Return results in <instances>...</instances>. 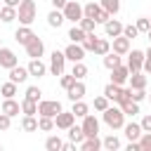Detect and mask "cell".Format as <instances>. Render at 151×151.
<instances>
[{
  "mask_svg": "<svg viewBox=\"0 0 151 151\" xmlns=\"http://www.w3.org/2000/svg\"><path fill=\"white\" fill-rule=\"evenodd\" d=\"M17 19L24 26H31L35 21V2L33 0H21V5L17 7Z\"/></svg>",
  "mask_w": 151,
  "mask_h": 151,
  "instance_id": "1",
  "label": "cell"
},
{
  "mask_svg": "<svg viewBox=\"0 0 151 151\" xmlns=\"http://www.w3.org/2000/svg\"><path fill=\"white\" fill-rule=\"evenodd\" d=\"M104 123H106L111 130H120V127L125 125V113H123V109L109 106V109L104 111Z\"/></svg>",
  "mask_w": 151,
  "mask_h": 151,
  "instance_id": "2",
  "label": "cell"
},
{
  "mask_svg": "<svg viewBox=\"0 0 151 151\" xmlns=\"http://www.w3.org/2000/svg\"><path fill=\"white\" fill-rule=\"evenodd\" d=\"M59 111H64V109H61V104H59L57 99H40V101H38V113H40V116L54 118Z\"/></svg>",
  "mask_w": 151,
  "mask_h": 151,
  "instance_id": "3",
  "label": "cell"
},
{
  "mask_svg": "<svg viewBox=\"0 0 151 151\" xmlns=\"http://www.w3.org/2000/svg\"><path fill=\"white\" fill-rule=\"evenodd\" d=\"M61 12H64V17H66L68 21H73V24H78V21L85 17V14H83V5H80V2H76V0H68V2H66V7H64Z\"/></svg>",
  "mask_w": 151,
  "mask_h": 151,
  "instance_id": "4",
  "label": "cell"
},
{
  "mask_svg": "<svg viewBox=\"0 0 151 151\" xmlns=\"http://www.w3.org/2000/svg\"><path fill=\"white\" fill-rule=\"evenodd\" d=\"M144 59H146V54H144L142 50H132V52H127V68H130V73L142 71Z\"/></svg>",
  "mask_w": 151,
  "mask_h": 151,
  "instance_id": "5",
  "label": "cell"
},
{
  "mask_svg": "<svg viewBox=\"0 0 151 151\" xmlns=\"http://www.w3.org/2000/svg\"><path fill=\"white\" fill-rule=\"evenodd\" d=\"M64 66H66V54L59 52V50H54L52 57H50V71H52V76H61Z\"/></svg>",
  "mask_w": 151,
  "mask_h": 151,
  "instance_id": "6",
  "label": "cell"
},
{
  "mask_svg": "<svg viewBox=\"0 0 151 151\" xmlns=\"http://www.w3.org/2000/svg\"><path fill=\"white\" fill-rule=\"evenodd\" d=\"M24 47H26V54H28L31 59H40V57H42V52H45V45H42V40H40L38 35H33Z\"/></svg>",
  "mask_w": 151,
  "mask_h": 151,
  "instance_id": "7",
  "label": "cell"
},
{
  "mask_svg": "<svg viewBox=\"0 0 151 151\" xmlns=\"http://www.w3.org/2000/svg\"><path fill=\"white\" fill-rule=\"evenodd\" d=\"M64 54H66V59H68V61H73V64L85 59V50H83V45H80V42H71V45L64 50Z\"/></svg>",
  "mask_w": 151,
  "mask_h": 151,
  "instance_id": "8",
  "label": "cell"
},
{
  "mask_svg": "<svg viewBox=\"0 0 151 151\" xmlns=\"http://www.w3.org/2000/svg\"><path fill=\"white\" fill-rule=\"evenodd\" d=\"M73 120H76V113H73V111H59V113L54 116V125H57L59 130H68V127L73 125Z\"/></svg>",
  "mask_w": 151,
  "mask_h": 151,
  "instance_id": "9",
  "label": "cell"
},
{
  "mask_svg": "<svg viewBox=\"0 0 151 151\" xmlns=\"http://www.w3.org/2000/svg\"><path fill=\"white\" fill-rule=\"evenodd\" d=\"M17 64H19V59H17V54H14V52H12L9 47H0V66L9 71V68H14Z\"/></svg>",
  "mask_w": 151,
  "mask_h": 151,
  "instance_id": "10",
  "label": "cell"
},
{
  "mask_svg": "<svg viewBox=\"0 0 151 151\" xmlns=\"http://www.w3.org/2000/svg\"><path fill=\"white\" fill-rule=\"evenodd\" d=\"M125 80H130V68L127 66H116V68H111V83H116V85H123Z\"/></svg>",
  "mask_w": 151,
  "mask_h": 151,
  "instance_id": "11",
  "label": "cell"
},
{
  "mask_svg": "<svg viewBox=\"0 0 151 151\" xmlns=\"http://www.w3.org/2000/svg\"><path fill=\"white\" fill-rule=\"evenodd\" d=\"M66 92H68V99H71V101H78V99H83V97H85L87 87H85V83H83V80H76Z\"/></svg>",
  "mask_w": 151,
  "mask_h": 151,
  "instance_id": "12",
  "label": "cell"
},
{
  "mask_svg": "<svg viewBox=\"0 0 151 151\" xmlns=\"http://www.w3.org/2000/svg\"><path fill=\"white\" fill-rule=\"evenodd\" d=\"M83 130H85V137H94V134L99 132V120L87 113V116L83 118Z\"/></svg>",
  "mask_w": 151,
  "mask_h": 151,
  "instance_id": "13",
  "label": "cell"
},
{
  "mask_svg": "<svg viewBox=\"0 0 151 151\" xmlns=\"http://www.w3.org/2000/svg\"><path fill=\"white\" fill-rule=\"evenodd\" d=\"M123 130H125V137L130 139V142H139V137H142V123H127V125H123Z\"/></svg>",
  "mask_w": 151,
  "mask_h": 151,
  "instance_id": "14",
  "label": "cell"
},
{
  "mask_svg": "<svg viewBox=\"0 0 151 151\" xmlns=\"http://www.w3.org/2000/svg\"><path fill=\"white\" fill-rule=\"evenodd\" d=\"M104 31H106V35L109 38H116V35H123V24L118 21V19H109L106 24H104Z\"/></svg>",
  "mask_w": 151,
  "mask_h": 151,
  "instance_id": "15",
  "label": "cell"
},
{
  "mask_svg": "<svg viewBox=\"0 0 151 151\" xmlns=\"http://www.w3.org/2000/svg\"><path fill=\"white\" fill-rule=\"evenodd\" d=\"M113 52L116 54H127L130 52V38H125V35H116L113 38Z\"/></svg>",
  "mask_w": 151,
  "mask_h": 151,
  "instance_id": "16",
  "label": "cell"
},
{
  "mask_svg": "<svg viewBox=\"0 0 151 151\" xmlns=\"http://www.w3.org/2000/svg\"><path fill=\"white\" fill-rule=\"evenodd\" d=\"M0 111H2V113H7L9 118H14V116H19V111H21V104H17V101H14V97H9V99H5V101H2Z\"/></svg>",
  "mask_w": 151,
  "mask_h": 151,
  "instance_id": "17",
  "label": "cell"
},
{
  "mask_svg": "<svg viewBox=\"0 0 151 151\" xmlns=\"http://www.w3.org/2000/svg\"><path fill=\"white\" fill-rule=\"evenodd\" d=\"M33 35H35V33L31 31V26H24V24H21V28H17V31H14V40H17L19 45H26Z\"/></svg>",
  "mask_w": 151,
  "mask_h": 151,
  "instance_id": "18",
  "label": "cell"
},
{
  "mask_svg": "<svg viewBox=\"0 0 151 151\" xmlns=\"http://www.w3.org/2000/svg\"><path fill=\"white\" fill-rule=\"evenodd\" d=\"M28 76H31V73H28V68H21L19 64H17L14 68H9V80H12V83H17V85H19V83H26V78H28Z\"/></svg>",
  "mask_w": 151,
  "mask_h": 151,
  "instance_id": "19",
  "label": "cell"
},
{
  "mask_svg": "<svg viewBox=\"0 0 151 151\" xmlns=\"http://www.w3.org/2000/svg\"><path fill=\"white\" fill-rule=\"evenodd\" d=\"M26 68H28V73H31V76H35V78H40V76H45V73H47V66H45L40 59H31V64H28Z\"/></svg>",
  "mask_w": 151,
  "mask_h": 151,
  "instance_id": "20",
  "label": "cell"
},
{
  "mask_svg": "<svg viewBox=\"0 0 151 151\" xmlns=\"http://www.w3.org/2000/svg\"><path fill=\"white\" fill-rule=\"evenodd\" d=\"M64 21H66V17H64V12H61V9H52V12L47 14V24H50L52 28H59Z\"/></svg>",
  "mask_w": 151,
  "mask_h": 151,
  "instance_id": "21",
  "label": "cell"
},
{
  "mask_svg": "<svg viewBox=\"0 0 151 151\" xmlns=\"http://www.w3.org/2000/svg\"><path fill=\"white\" fill-rule=\"evenodd\" d=\"M130 87H132V90H144V87H146V76H144L142 71L130 73Z\"/></svg>",
  "mask_w": 151,
  "mask_h": 151,
  "instance_id": "22",
  "label": "cell"
},
{
  "mask_svg": "<svg viewBox=\"0 0 151 151\" xmlns=\"http://www.w3.org/2000/svg\"><path fill=\"white\" fill-rule=\"evenodd\" d=\"M68 139L76 142V144H83V142H85V130H83V125H80V127H78V125H71V127H68Z\"/></svg>",
  "mask_w": 151,
  "mask_h": 151,
  "instance_id": "23",
  "label": "cell"
},
{
  "mask_svg": "<svg viewBox=\"0 0 151 151\" xmlns=\"http://www.w3.org/2000/svg\"><path fill=\"white\" fill-rule=\"evenodd\" d=\"M104 144H101V139L94 134V137H85V142L80 144V149L83 151H97V149H101Z\"/></svg>",
  "mask_w": 151,
  "mask_h": 151,
  "instance_id": "24",
  "label": "cell"
},
{
  "mask_svg": "<svg viewBox=\"0 0 151 151\" xmlns=\"http://www.w3.org/2000/svg\"><path fill=\"white\" fill-rule=\"evenodd\" d=\"M109 52H111V42H109L106 38H97V42H94V54L104 57V54H109Z\"/></svg>",
  "mask_w": 151,
  "mask_h": 151,
  "instance_id": "25",
  "label": "cell"
},
{
  "mask_svg": "<svg viewBox=\"0 0 151 151\" xmlns=\"http://www.w3.org/2000/svg\"><path fill=\"white\" fill-rule=\"evenodd\" d=\"M120 90H123L120 85H116V83H109V85L104 87V94H106L111 101H118V99H120Z\"/></svg>",
  "mask_w": 151,
  "mask_h": 151,
  "instance_id": "26",
  "label": "cell"
},
{
  "mask_svg": "<svg viewBox=\"0 0 151 151\" xmlns=\"http://www.w3.org/2000/svg\"><path fill=\"white\" fill-rule=\"evenodd\" d=\"M120 109H123L125 116H134V113H139V104H137L134 99H125V101H120Z\"/></svg>",
  "mask_w": 151,
  "mask_h": 151,
  "instance_id": "27",
  "label": "cell"
},
{
  "mask_svg": "<svg viewBox=\"0 0 151 151\" xmlns=\"http://www.w3.org/2000/svg\"><path fill=\"white\" fill-rule=\"evenodd\" d=\"M99 5H101L111 17H116V14L120 12V0H99Z\"/></svg>",
  "mask_w": 151,
  "mask_h": 151,
  "instance_id": "28",
  "label": "cell"
},
{
  "mask_svg": "<svg viewBox=\"0 0 151 151\" xmlns=\"http://www.w3.org/2000/svg\"><path fill=\"white\" fill-rule=\"evenodd\" d=\"M0 19H2L5 24H9V21H14V19H17V7H9V5H5V7H0Z\"/></svg>",
  "mask_w": 151,
  "mask_h": 151,
  "instance_id": "29",
  "label": "cell"
},
{
  "mask_svg": "<svg viewBox=\"0 0 151 151\" xmlns=\"http://www.w3.org/2000/svg\"><path fill=\"white\" fill-rule=\"evenodd\" d=\"M21 113H24V116H35V113H38V101H31V99L24 97V101H21Z\"/></svg>",
  "mask_w": 151,
  "mask_h": 151,
  "instance_id": "30",
  "label": "cell"
},
{
  "mask_svg": "<svg viewBox=\"0 0 151 151\" xmlns=\"http://www.w3.org/2000/svg\"><path fill=\"white\" fill-rule=\"evenodd\" d=\"M85 35H87V33L80 28V24H76V26L68 31V38H71V42H83V40H85Z\"/></svg>",
  "mask_w": 151,
  "mask_h": 151,
  "instance_id": "31",
  "label": "cell"
},
{
  "mask_svg": "<svg viewBox=\"0 0 151 151\" xmlns=\"http://www.w3.org/2000/svg\"><path fill=\"white\" fill-rule=\"evenodd\" d=\"M104 66L111 71V68H116V66H120V54H116V52H109V54H104Z\"/></svg>",
  "mask_w": 151,
  "mask_h": 151,
  "instance_id": "32",
  "label": "cell"
},
{
  "mask_svg": "<svg viewBox=\"0 0 151 151\" xmlns=\"http://www.w3.org/2000/svg\"><path fill=\"white\" fill-rule=\"evenodd\" d=\"M71 111L76 113V118H85L87 111H90V106H87L83 99H78V101H73V109H71Z\"/></svg>",
  "mask_w": 151,
  "mask_h": 151,
  "instance_id": "33",
  "label": "cell"
},
{
  "mask_svg": "<svg viewBox=\"0 0 151 151\" xmlns=\"http://www.w3.org/2000/svg\"><path fill=\"white\" fill-rule=\"evenodd\" d=\"M45 149H47V151H61V149H64V142H61L57 134H52V137H47Z\"/></svg>",
  "mask_w": 151,
  "mask_h": 151,
  "instance_id": "34",
  "label": "cell"
},
{
  "mask_svg": "<svg viewBox=\"0 0 151 151\" xmlns=\"http://www.w3.org/2000/svg\"><path fill=\"white\" fill-rule=\"evenodd\" d=\"M99 9H101V5H97V2H87V5H83V14L90 17V19H97Z\"/></svg>",
  "mask_w": 151,
  "mask_h": 151,
  "instance_id": "35",
  "label": "cell"
},
{
  "mask_svg": "<svg viewBox=\"0 0 151 151\" xmlns=\"http://www.w3.org/2000/svg\"><path fill=\"white\" fill-rule=\"evenodd\" d=\"M21 127L26 130V132H38L40 127H38V120L33 118V116H24V120H21Z\"/></svg>",
  "mask_w": 151,
  "mask_h": 151,
  "instance_id": "36",
  "label": "cell"
},
{
  "mask_svg": "<svg viewBox=\"0 0 151 151\" xmlns=\"http://www.w3.org/2000/svg\"><path fill=\"white\" fill-rule=\"evenodd\" d=\"M38 127H40L42 132H50V130H54L57 125H54V118H50V116H40V118H38Z\"/></svg>",
  "mask_w": 151,
  "mask_h": 151,
  "instance_id": "37",
  "label": "cell"
},
{
  "mask_svg": "<svg viewBox=\"0 0 151 151\" xmlns=\"http://www.w3.org/2000/svg\"><path fill=\"white\" fill-rule=\"evenodd\" d=\"M101 144H104V149H109V151H116V149H120V139H118L116 134H109V137H104V139H101Z\"/></svg>",
  "mask_w": 151,
  "mask_h": 151,
  "instance_id": "38",
  "label": "cell"
},
{
  "mask_svg": "<svg viewBox=\"0 0 151 151\" xmlns=\"http://www.w3.org/2000/svg\"><path fill=\"white\" fill-rule=\"evenodd\" d=\"M73 76H76V80H83L85 76H87V66L83 64V61H76L73 64V71H71Z\"/></svg>",
  "mask_w": 151,
  "mask_h": 151,
  "instance_id": "39",
  "label": "cell"
},
{
  "mask_svg": "<svg viewBox=\"0 0 151 151\" xmlns=\"http://www.w3.org/2000/svg\"><path fill=\"white\" fill-rule=\"evenodd\" d=\"M0 94H2L5 99L14 97V94H17V83H12V80H9V83H5V85L0 87Z\"/></svg>",
  "mask_w": 151,
  "mask_h": 151,
  "instance_id": "40",
  "label": "cell"
},
{
  "mask_svg": "<svg viewBox=\"0 0 151 151\" xmlns=\"http://www.w3.org/2000/svg\"><path fill=\"white\" fill-rule=\"evenodd\" d=\"M78 24H80V28H83L85 33H94V26H97V21H94V19H90V17H83Z\"/></svg>",
  "mask_w": 151,
  "mask_h": 151,
  "instance_id": "41",
  "label": "cell"
},
{
  "mask_svg": "<svg viewBox=\"0 0 151 151\" xmlns=\"http://www.w3.org/2000/svg\"><path fill=\"white\" fill-rule=\"evenodd\" d=\"M94 42H97V35H94V33H87V35H85V40H83L80 45H83V50H85V52H94Z\"/></svg>",
  "mask_w": 151,
  "mask_h": 151,
  "instance_id": "42",
  "label": "cell"
},
{
  "mask_svg": "<svg viewBox=\"0 0 151 151\" xmlns=\"http://www.w3.org/2000/svg\"><path fill=\"white\" fill-rule=\"evenodd\" d=\"M40 97H42V92H40V87H35V85H31V87H26V99H31V101H40Z\"/></svg>",
  "mask_w": 151,
  "mask_h": 151,
  "instance_id": "43",
  "label": "cell"
},
{
  "mask_svg": "<svg viewBox=\"0 0 151 151\" xmlns=\"http://www.w3.org/2000/svg\"><path fill=\"white\" fill-rule=\"evenodd\" d=\"M73 83H76V76H73V73H61V78H59V85H61L64 90H68Z\"/></svg>",
  "mask_w": 151,
  "mask_h": 151,
  "instance_id": "44",
  "label": "cell"
},
{
  "mask_svg": "<svg viewBox=\"0 0 151 151\" xmlns=\"http://www.w3.org/2000/svg\"><path fill=\"white\" fill-rule=\"evenodd\" d=\"M109 101H111V99H109V97H106V94H101V97H97V99H94V109H97V111H101V113H104V111H106V109H109Z\"/></svg>",
  "mask_w": 151,
  "mask_h": 151,
  "instance_id": "45",
  "label": "cell"
},
{
  "mask_svg": "<svg viewBox=\"0 0 151 151\" xmlns=\"http://www.w3.org/2000/svg\"><path fill=\"white\" fill-rule=\"evenodd\" d=\"M134 26L139 28V33H149V31H151V19L142 17V19H137V24H134Z\"/></svg>",
  "mask_w": 151,
  "mask_h": 151,
  "instance_id": "46",
  "label": "cell"
},
{
  "mask_svg": "<svg viewBox=\"0 0 151 151\" xmlns=\"http://www.w3.org/2000/svg\"><path fill=\"white\" fill-rule=\"evenodd\" d=\"M139 146H142V151H151V132H142Z\"/></svg>",
  "mask_w": 151,
  "mask_h": 151,
  "instance_id": "47",
  "label": "cell"
},
{
  "mask_svg": "<svg viewBox=\"0 0 151 151\" xmlns=\"http://www.w3.org/2000/svg\"><path fill=\"white\" fill-rule=\"evenodd\" d=\"M123 35L132 40V38H137V35H139V28H137V26H132V24H127V26H123Z\"/></svg>",
  "mask_w": 151,
  "mask_h": 151,
  "instance_id": "48",
  "label": "cell"
},
{
  "mask_svg": "<svg viewBox=\"0 0 151 151\" xmlns=\"http://www.w3.org/2000/svg\"><path fill=\"white\" fill-rule=\"evenodd\" d=\"M9 125H12V118L0 111V130H9Z\"/></svg>",
  "mask_w": 151,
  "mask_h": 151,
  "instance_id": "49",
  "label": "cell"
},
{
  "mask_svg": "<svg viewBox=\"0 0 151 151\" xmlns=\"http://www.w3.org/2000/svg\"><path fill=\"white\" fill-rule=\"evenodd\" d=\"M109 19H111V14H109V12H106V9H104V7H101V9H99V14H97V19H94V21H97V24H106V21H109Z\"/></svg>",
  "mask_w": 151,
  "mask_h": 151,
  "instance_id": "50",
  "label": "cell"
},
{
  "mask_svg": "<svg viewBox=\"0 0 151 151\" xmlns=\"http://www.w3.org/2000/svg\"><path fill=\"white\" fill-rule=\"evenodd\" d=\"M132 99L139 104V101H144V99H146V92H144V90H132Z\"/></svg>",
  "mask_w": 151,
  "mask_h": 151,
  "instance_id": "51",
  "label": "cell"
},
{
  "mask_svg": "<svg viewBox=\"0 0 151 151\" xmlns=\"http://www.w3.org/2000/svg\"><path fill=\"white\" fill-rule=\"evenodd\" d=\"M142 130H144V132H151V113L142 118Z\"/></svg>",
  "mask_w": 151,
  "mask_h": 151,
  "instance_id": "52",
  "label": "cell"
},
{
  "mask_svg": "<svg viewBox=\"0 0 151 151\" xmlns=\"http://www.w3.org/2000/svg\"><path fill=\"white\" fill-rule=\"evenodd\" d=\"M66 2H68V0H52V7H54V9H64Z\"/></svg>",
  "mask_w": 151,
  "mask_h": 151,
  "instance_id": "53",
  "label": "cell"
},
{
  "mask_svg": "<svg viewBox=\"0 0 151 151\" xmlns=\"http://www.w3.org/2000/svg\"><path fill=\"white\" fill-rule=\"evenodd\" d=\"M142 71L151 76V57H146V59H144V66H142Z\"/></svg>",
  "mask_w": 151,
  "mask_h": 151,
  "instance_id": "54",
  "label": "cell"
},
{
  "mask_svg": "<svg viewBox=\"0 0 151 151\" xmlns=\"http://www.w3.org/2000/svg\"><path fill=\"white\" fill-rule=\"evenodd\" d=\"M127 151H142L139 142H130V144H127Z\"/></svg>",
  "mask_w": 151,
  "mask_h": 151,
  "instance_id": "55",
  "label": "cell"
},
{
  "mask_svg": "<svg viewBox=\"0 0 151 151\" xmlns=\"http://www.w3.org/2000/svg\"><path fill=\"white\" fill-rule=\"evenodd\" d=\"M64 151H76V142H66L64 144Z\"/></svg>",
  "mask_w": 151,
  "mask_h": 151,
  "instance_id": "56",
  "label": "cell"
},
{
  "mask_svg": "<svg viewBox=\"0 0 151 151\" xmlns=\"http://www.w3.org/2000/svg\"><path fill=\"white\" fill-rule=\"evenodd\" d=\"M5 5H9V7H19L21 0H5Z\"/></svg>",
  "mask_w": 151,
  "mask_h": 151,
  "instance_id": "57",
  "label": "cell"
},
{
  "mask_svg": "<svg viewBox=\"0 0 151 151\" xmlns=\"http://www.w3.org/2000/svg\"><path fill=\"white\" fill-rule=\"evenodd\" d=\"M146 57H151V47H149V50H146Z\"/></svg>",
  "mask_w": 151,
  "mask_h": 151,
  "instance_id": "58",
  "label": "cell"
},
{
  "mask_svg": "<svg viewBox=\"0 0 151 151\" xmlns=\"http://www.w3.org/2000/svg\"><path fill=\"white\" fill-rule=\"evenodd\" d=\"M146 99H149V101H151V92H149V94H146Z\"/></svg>",
  "mask_w": 151,
  "mask_h": 151,
  "instance_id": "59",
  "label": "cell"
},
{
  "mask_svg": "<svg viewBox=\"0 0 151 151\" xmlns=\"http://www.w3.org/2000/svg\"><path fill=\"white\" fill-rule=\"evenodd\" d=\"M146 35H149V40H151V31H149V33H146Z\"/></svg>",
  "mask_w": 151,
  "mask_h": 151,
  "instance_id": "60",
  "label": "cell"
},
{
  "mask_svg": "<svg viewBox=\"0 0 151 151\" xmlns=\"http://www.w3.org/2000/svg\"><path fill=\"white\" fill-rule=\"evenodd\" d=\"M0 47H2V40H0Z\"/></svg>",
  "mask_w": 151,
  "mask_h": 151,
  "instance_id": "61",
  "label": "cell"
},
{
  "mask_svg": "<svg viewBox=\"0 0 151 151\" xmlns=\"http://www.w3.org/2000/svg\"><path fill=\"white\" fill-rule=\"evenodd\" d=\"M0 149H2V146H0Z\"/></svg>",
  "mask_w": 151,
  "mask_h": 151,
  "instance_id": "62",
  "label": "cell"
}]
</instances>
